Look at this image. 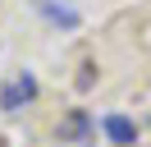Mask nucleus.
<instances>
[{
  "instance_id": "f257e3e1",
  "label": "nucleus",
  "mask_w": 151,
  "mask_h": 147,
  "mask_svg": "<svg viewBox=\"0 0 151 147\" xmlns=\"http://www.w3.org/2000/svg\"><path fill=\"white\" fill-rule=\"evenodd\" d=\"M37 97V78L32 74H14L5 87H0V110H9V115H19L28 101Z\"/></svg>"
},
{
  "instance_id": "f03ea898",
  "label": "nucleus",
  "mask_w": 151,
  "mask_h": 147,
  "mask_svg": "<svg viewBox=\"0 0 151 147\" xmlns=\"http://www.w3.org/2000/svg\"><path fill=\"white\" fill-rule=\"evenodd\" d=\"M105 133H110V143H119V147H128L137 129H133V124H128V119H124V115H110V119H105Z\"/></svg>"
},
{
  "instance_id": "7ed1b4c3",
  "label": "nucleus",
  "mask_w": 151,
  "mask_h": 147,
  "mask_svg": "<svg viewBox=\"0 0 151 147\" xmlns=\"http://www.w3.org/2000/svg\"><path fill=\"white\" fill-rule=\"evenodd\" d=\"M87 129H92V119H87V115H83V110H78V115H73V119H69V124H64V129H60V133H64V138H87Z\"/></svg>"
}]
</instances>
